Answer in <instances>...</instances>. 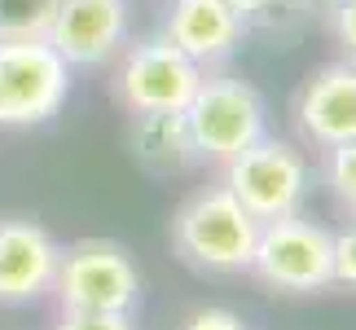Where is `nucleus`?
<instances>
[{
	"label": "nucleus",
	"mask_w": 356,
	"mask_h": 330,
	"mask_svg": "<svg viewBox=\"0 0 356 330\" xmlns=\"http://www.w3.org/2000/svg\"><path fill=\"white\" fill-rule=\"evenodd\" d=\"M132 159L149 176H181L198 168L194 141L185 128V110H163V115H132Z\"/></svg>",
	"instance_id": "obj_12"
},
{
	"label": "nucleus",
	"mask_w": 356,
	"mask_h": 330,
	"mask_svg": "<svg viewBox=\"0 0 356 330\" xmlns=\"http://www.w3.org/2000/svg\"><path fill=\"white\" fill-rule=\"evenodd\" d=\"M330 22H334V36L343 45L348 62L356 66V0H330Z\"/></svg>",
	"instance_id": "obj_18"
},
{
	"label": "nucleus",
	"mask_w": 356,
	"mask_h": 330,
	"mask_svg": "<svg viewBox=\"0 0 356 330\" xmlns=\"http://www.w3.org/2000/svg\"><path fill=\"white\" fill-rule=\"evenodd\" d=\"M58 330H136L132 313H62Z\"/></svg>",
	"instance_id": "obj_17"
},
{
	"label": "nucleus",
	"mask_w": 356,
	"mask_h": 330,
	"mask_svg": "<svg viewBox=\"0 0 356 330\" xmlns=\"http://www.w3.org/2000/svg\"><path fill=\"white\" fill-rule=\"evenodd\" d=\"M53 291L62 313H132L141 304V273L128 246L111 238H79L62 246Z\"/></svg>",
	"instance_id": "obj_3"
},
{
	"label": "nucleus",
	"mask_w": 356,
	"mask_h": 330,
	"mask_svg": "<svg viewBox=\"0 0 356 330\" xmlns=\"http://www.w3.org/2000/svg\"><path fill=\"white\" fill-rule=\"evenodd\" d=\"M225 185L264 225V220H277L304 207L312 172H308V159L291 141H277V136L264 132L259 141H251L225 163Z\"/></svg>",
	"instance_id": "obj_7"
},
{
	"label": "nucleus",
	"mask_w": 356,
	"mask_h": 330,
	"mask_svg": "<svg viewBox=\"0 0 356 330\" xmlns=\"http://www.w3.org/2000/svg\"><path fill=\"white\" fill-rule=\"evenodd\" d=\"M185 128H189L198 163L225 168L238 150H246L268 132V106L246 79L202 75L198 93L185 106Z\"/></svg>",
	"instance_id": "obj_2"
},
{
	"label": "nucleus",
	"mask_w": 356,
	"mask_h": 330,
	"mask_svg": "<svg viewBox=\"0 0 356 330\" xmlns=\"http://www.w3.org/2000/svg\"><path fill=\"white\" fill-rule=\"evenodd\" d=\"M71 97V66L44 36L0 40V128L49 123Z\"/></svg>",
	"instance_id": "obj_4"
},
{
	"label": "nucleus",
	"mask_w": 356,
	"mask_h": 330,
	"mask_svg": "<svg viewBox=\"0 0 356 330\" xmlns=\"http://www.w3.org/2000/svg\"><path fill=\"white\" fill-rule=\"evenodd\" d=\"M44 40L66 66H106L128 45V0H62Z\"/></svg>",
	"instance_id": "obj_8"
},
{
	"label": "nucleus",
	"mask_w": 356,
	"mask_h": 330,
	"mask_svg": "<svg viewBox=\"0 0 356 330\" xmlns=\"http://www.w3.org/2000/svg\"><path fill=\"white\" fill-rule=\"evenodd\" d=\"M202 66L189 62L168 36H145L136 45L119 49L115 66V102L128 115H163V110H185L189 97L202 84Z\"/></svg>",
	"instance_id": "obj_6"
},
{
	"label": "nucleus",
	"mask_w": 356,
	"mask_h": 330,
	"mask_svg": "<svg viewBox=\"0 0 356 330\" xmlns=\"http://www.w3.org/2000/svg\"><path fill=\"white\" fill-rule=\"evenodd\" d=\"M330 269H334V286L356 291V225L334 233V251H330Z\"/></svg>",
	"instance_id": "obj_16"
},
{
	"label": "nucleus",
	"mask_w": 356,
	"mask_h": 330,
	"mask_svg": "<svg viewBox=\"0 0 356 330\" xmlns=\"http://www.w3.org/2000/svg\"><path fill=\"white\" fill-rule=\"evenodd\" d=\"M259 238V220L229 194V185H202L194 189L172 216V246L189 269L198 273H251Z\"/></svg>",
	"instance_id": "obj_1"
},
{
	"label": "nucleus",
	"mask_w": 356,
	"mask_h": 330,
	"mask_svg": "<svg viewBox=\"0 0 356 330\" xmlns=\"http://www.w3.org/2000/svg\"><path fill=\"white\" fill-rule=\"evenodd\" d=\"M62 0H0V40L44 36Z\"/></svg>",
	"instance_id": "obj_13"
},
{
	"label": "nucleus",
	"mask_w": 356,
	"mask_h": 330,
	"mask_svg": "<svg viewBox=\"0 0 356 330\" xmlns=\"http://www.w3.org/2000/svg\"><path fill=\"white\" fill-rule=\"evenodd\" d=\"M62 246L31 216H0V304H31L53 291Z\"/></svg>",
	"instance_id": "obj_9"
},
{
	"label": "nucleus",
	"mask_w": 356,
	"mask_h": 330,
	"mask_svg": "<svg viewBox=\"0 0 356 330\" xmlns=\"http://www.w3.org/2000/svg\"><path fill=\"white\" fill-rule=\"evenodd\" d=\"M163 36L202 71H216L238 53L246 26L225 0H172L168 18H163Z\"/></svg>",
	"instance_id": "obj_11"
},
{
	"label": "nucleus",
	"mask_w": 356,
	"mask_h": 330,
	"mask_svg": "<svg viewBox=\"0 0 356 330\" xmlns=\"http://www.w3.org/2000/svg\"><path fill=\"white\" fill-rule=\"evenodd\" d=\"M246 31H286L308 0H225Z\"/></svg>",
	"instance_id": "obj_14"
},
{
	"label": "nucleus",
	"mask_w": 356,
	"mask_h": 330,
	"mask_svg": "<svg viewBox=\"0 0 356 330\" xmlns=\"http://www.w3.org/2000/svg\"><path fill=\"white\" fill-rule=\"evenodd\" d=\"M325 185H330L339 207L356 220V136L334 150H325Z\"/></svg>",
	"instance_id": "obj_15"
},
{
	"label": "nucleus",
	"mask_w": 356,
	"mask_h": 330,
	"mask_svg": "<svg viewBox=\"0 0 356 330\" xmlns=\"http://www.w3.org/2000/svg\"><path fill=\"white\" fill-rule=\"evenodd\" d=\"M295 128L308 146L334 150L356 136V66L330 62L304 79L295 97Z\"/></svg>",
	"instance_id": "obj_10"
},
{
	"label": "nucleus",
	"mask_w": 356,
	"mask_h": 330,
	"mask_svg": "<svg viewBox=\"0 0 356 330\" xmlns=\"http://www.w3.org/2000/svg\"><path fill=\"white\" fill-rule=\"evenodd\" d=\"M330 251H334V233L317 220H308L304 212H291L259 225L251 273L282 295H312L334 286Z\"/></svg>",
	"instance_id": "obj_5"
},
{
	"label": "nucleus",
	"mask_w": 356,
	"mask_h": 330,
	"mask_svg": "<svg viewBox=\"0 0 356 330\" xmlns=\"http://www.w3.org/2000/svg\"><path fill=\"white\" fill-rule=\"evenodd\" d=\"M181 330H251V326H246L238 313H229V308H198Z\"/></svg>",
	"instance_id": "obj_19"
}]
</instances>
